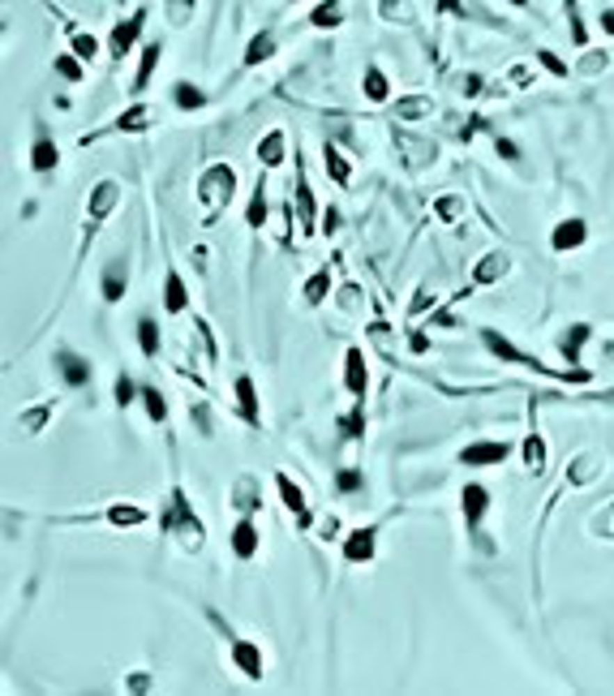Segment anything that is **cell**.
<instances>
[{"instance_id": "cell-1", "label": "cell", "mask_w": 614, "mask_h": 696, "mask_svg": "<svg viewBox=\"0 0 614 696\" xmlns=\"http://www.w3.org/2000/svg\"><path fill=\"white\" fill-rule=\"evenodd\" d=\"M237 193V168L233 164H211L198 181V203L207 207V219H215Z\"/></svg>"}, {"instance_id": "cell-2", "label": "cell", "mask_w": 614, "mask_h": 696, "mask_svg": "<svg viewBox=\"0 0 614 696\" xmlns=\"http://www.w3.org/2000/svg\"><path fill=\"white\" fill-rule=\"evenodd\" d=\"M164 529L181 537V546H185V551H202V541H207V533H202L198 516H194V507H189V499H185L181 490L172 494V512L164 516Z\"/></svg>"}, {"instance_id": "cell-3", "label": "cell", "mask_w": 614, "mask_h": 696, "mask_svg": "<svg viewBox=\"0 0 614 696\" xmlns=\"http://www.w3.org/2000/svg\"><path fill=\"white\" fill-rule=\"evenodd\" d=\"M395 146H400V155H404V164L408 168H425V164H434V142H425V138H417V134H395Z\"/></svg>"}, {"instance_id": "cell-4", "label": "cell", "mask_w": 614, "mask_h": 696, "mask_svg": "<svg viewBox=\"0 0 614 696\" xmlns=\"http://www.w3.org/2000/svg\"><path fill=\"white\" fill-rule=\"evenodd\" d=\"M116 198H120V185H116V181H99V185L90 189V203H86V211H90V232H95V223H104V219L112 215Z\"/></svg>"}, {"instance_id": "cell-5", "label": "cell", "mask_w": 614, "mask_h": 696, "mask_svg": "<svg viewBox=\"0 0 614 696\" xmlns=\"http://www.w3.org/2000/svg\"><path fill=\"white\" fill-rule=\"evenodd\" d=\"M481 340L490 344V353H494V357H503V361H520V365H533L537 374H550V370H546L542 361H537V357H528V353H520V348L511 344L507 335H498V331H481Z\"/></svg>"}, {"instance_id": "cell-6", "label": "cell", "mask_w": 614, "mask_h": 696, "mask_svg": "<svg viewBox=\"0 0 614 696\" xmlns=\"http://www.w3.org/2000/svg\"><path fill=\"white\" fill-rule=\"evenodd\" d=\"M511 447L503 438H481V443H469L464 452H459V460L464 464H503Z\"/></svg>"}, {"instance_id": "cell-7", "label": "cell", "mask_w": 614, "mask_h": 696, "mask_svg": "<svg viewBox=\"0 0 614 696\" xmlns=\"http://www.w3.org/2000/svg\"><path fill=\"white\" fill-rule=\"evenodd\" d=\"M275 486H279V499H284V507L297 516V525L305 529V525H310V507H305V494H301V486H297L288 473H275Z\"/></svg>"}, {"instance_id": "cell-8", "label": "cell", "mask_w": 614, "mask_h": 696, "mask_svg": "<svg viewBox=\"0 0 614 696\" xmlns=\"http://www.w3.org/2000/svg\"><path fill=\"white\" fill-rule=\"evenodd\" d=\"M344 383H348V391L356 395V400L365 395L370 370H365V353H361V348H348V357H344Z\"/></svg>"}, {"instance_id": "cell-9", "label": "cell", "mask_w": 614, "mask_h": 696, "mask_svg": "<svg viewBox=\"0 0 614 696\" xmlns=\"http://www.w3.org/2000/svg\"><path fill=\"white\" fill-rule=\"evenodd\" d=\"M374 537H378V525L356 529V533L344 541V559H348V563H370V559H374Z\"/></svg>"}, {"instance_id": "cell-10", "label": "cell", "mask_w": 614, "mask_h": 696, "mask_svg": "<svg viewBox=\"0 0 614 696\" xmlns=\"http://www.w3.org/2000/svg\"><path fill=\"white\" fill-rule=\"evenodd\" d=\"M142 22H146V13H134L129 22H116V26H112V56L116 61H125V52H129L134 39L142 35Z\"/></svg>"}, {"instance_id": "cell-11", "label": "cell", "mask_w": 614, "mask_h": 696, "mask_svg": "<svg viewBox=\"0 0 614 696\" xmlns=\"http://www.w3.org/2000/svg\"><path fill=\"white\" fill-rule=\"evenodd\" d=\"M459 507H464L469 529H477V525H481V516H485V507H490V494H485V486L469 482V486H464V494H459Z\"/></svg>"}, {"instance_id": "cell-12", "label": "cell", "mask_w": 614, "mask_h": 696, "mask_svg": "<svg viewBox=\"0 0 614 696\" xmlns=\"http://www.w3.org/2000/svg\"><path fill=\"white\" fill-rule=\"evenodd\" d=\"M125 288H129V262L125 258H112L104 267V301H120Z\"/></svg>"}, {"instance_id": "cell-13", "label": "cell", "mask_w": 614, "mask_h": 696, "mask_svg": "<svg viewBox=\"0 0 614 696\" xmlns=\"http://www.w3.org/2000/svg\"><path fill=\"white\" fill-rule=\"evenodd\" d=\"M584 237H588L584 219H562L558 228L550 232V245H554V250H562V254H567V250H580V245H584Z\"/></svg>"}, {"instance_id": "cell-14", "label": "cell", "mask_w": 614, "mask_h": 696, "mask_svg": "<svg viewBox=\"0 0 614 696\" xmlns=\"http://www.w3.org/2000/svg\"><path fill=\"white\" fill-rule=\"evenodd\" d=\"M507 271H511V258H507L503 250H494V254H485V258L473 267V280H477V284H498Z\"/></svg>"}, {"instance_id": "cell-15", "label": "cell", "mask_w": 614, "mask_h": 696, "mask_svg": "<svg viewBox=\"0 0 614 696\" xmlns=\"http://www.w3.org/2000/svg\"><path fill=\"white\" fill-rule=\"evenodd\" d=\"M601 473V456L597 452H580L572 464H567V486H588Z\"/></svg>"}, {"instance_id": "cell-16", "label": "cell", "mask_w": 614, "mask_h": 696, "mask_svg": "<svg viewBox=\"0 0 614 696\" xmlns=\"http://www.w3.org/2000/svg\"><path fill=\"white\" fill-rule=\"evenodd\" d=\"M233 658H237V666L245 670L249 679H262V649H258V644H249V640H237V636H233Z\"/></svg>"}, {"instance_id": "cell-17", "label": "cell", "mask_w": 614, "mask_h": 696, "mask_svg": "<svg viewBox=\"0 0 614 696\" xmlns=\"http://www.w3.org/2000/svg\"><path fill=\"white\" fill-rule=\"evenodd\" d=\"M237 404H241V421L245 426H258V391H253V379L249 374H241L237 379Z\"/></svg>"}, {"instance_id": "cell-18", "label": "cell", "mask_w": 614, "mask_h": 696, "mask_svg": "<svg viewBox=\"0 0 614 696\" xmlns=\"http://www.w3.org/2000/svg\"><path fill=\"white\" fill-rule=\"evenodd\" d=\"M56 365H61V379L69 383V387H82L86 379H90V361H82V357H73L69 348H61L56 353Z\"/></svg>"}, {"instance_id": "cell-19", "label": "cell", "mask_w": 614, "mask_h": 696, "mask_svg": "<svg viewBox=\"0 0 614 696\" xmlns=\"http://www.w3.org/2000/svg\"><path fill=\"white\" fill-rule=\"evenodd\" d=\"M61 164V151H56V142L47 138L43 129H39V138H35V146H31V168L35 172H52Z\"/></svg>"}, {"instance_id": "cell-20", "label": "cell", "mask_w": 614, "mask_h": 696, "mask_svg": "<svg viewBox=\"0 0 614 696\" xmlns=\"http://www.w3.org/2000/svg\"><path fill=\"white\" fill-rule=\"evenodd\" d=\"M593 335V327H588V322H576V327H567L558 335V353L567 357V361H580V353H584V340Z\"/></svg>"}, {"instance_id": "cell-21", "label": "cell", "mask_w": 614, "mask_h": 696, "mask_svg": "<svg viewBox=\"0 0 614 696\" xmlns=\"http://www.w3.org/2000/svg\"><path fill=\"white\" fill-rule=\"evenodd\" d=\"M233 555L237 559H253V555H258V525H253V520H241V525L233 529Z\"/></svg>"}, {"instance_id": "cell-22", "label": "cell", "mask_w": 614, "mask_h": 696, "mask_svg": "<svg viewBox=\"0 0 614 696\" xmlns=\"http://www.w3.org/2000/svg\"><path fill=\"white\" fill-rule=\"evenodd\" d=\"M284 155H288L284 129H271V134L258 142V164H262V168H279V164H284Z\"/></svg>"}, {"instance_id": "cell-23", "label": "cell", "mask_w": 614, "mask_h": 696, "mask_svg": "<svg viewBox=\"0 0 614 696\" xmlns=\"http://www.w3.org/2000/svg\"><path fill=\"white\" fill-rule=\"evenodd\" d=\"M150 125H155V112H150L146 104H138V108H129V112L116 116V129H120V134H142V129H150Z\"/></svg>"}, {"instance_id": "cell-24", "label": "cell", "mask_w": 614, "mask_h": 696, "mask_svg": "<svg viewBox=\"0 0 614 696\" xmlns=\"http://www.w3.org/2000/svg\"><path fill=\"white\" fill-rule=\"evenodd\" d=\"M233 507H241V512L262 507V490H258V482H253V477H237V486H233Z\"/></svg>"}, {"instance_id": "cell-25", "label": "cell", "mask_w": 614, "mask_h": 696, "mask_svg": "<svg viewBox=\"0 0 614 696\" xmlns=\"http://www.w3.org/2000/svg\"><path fill=\"white\" fill-rule=\"evenodd\" d=\"M297 215H301V228L314 232V193H310V185H305V177H301V164H297Z\"/></svg>"}, {"instance_id": "cell-26", "label": "cell", "mask_w": 614, "mask_h": 696, "mask_svg": "<svg viewBox=\"0 0 614 696\" xmlns=\"http://www.w3.org/2000/svg\"><path fill=\"white\" fill-rule=\"evenodd\" d=\"M159 56H164V43H150L146 52H142V65H138V73H134V90H146V82H150V73H155Z\"/></svg>"}, {"instance_id": "cell-27", "label": "cell", "mask_w": 614, "mask_h": 696, "mask_svg": "<svg viewBox=\"0 0 614 696\" xmlns=\"http://www.w3.org/2000/svg\"><path fill=\"white\" fill-rule=\"evenodd\" d=\"M245 223H249L253 232H258L262 223H267V189H262V181L253 185V193H249V211H245Z\"/></svg>"}, {"instance_id": "cell-28", "label": "cell", "mask_w": 614, "mask_h": 696, "mask_svg": "<svg viewBox=\"0 0 614 696\" xmlns=\"http://www.w3.org/2000/svg\"><path fill=\"white\" fill-rule=\"evenodd\" d=\"M189 306V296H185V284H181V276L176 271H168V292H164V310L168 314H181Z\"/></svg>"}, {"instance_id": "cell-29", "label": "cell", "mask_w": 614, "mask_h": 696, "mask_svg": "<svg viewBox=\"0 0 614 696\" xmlns=\"http://www.w3.org/2000/svg\"><path fill=\"white\" fill-rule=\"evenodd\" d=\"M52 413H56V400H47V404L26 409L17 421H22V430H26V434H35V430H43V426H47V417H52Z\"/></svg>"}, {"instance_id": "cell-30", "label": "cell", "mask_w": 614, "mask_h": 696, "mask_svg": "<svg viewBox=\"0 0 614 696\" xmlns=\"http://www.w3.org/2000/svg\"><path fill=\"white\" fill-rule=\"evenodd\" d=\"M365 99H374V104H387V95H391V86H387V73L382 69H365Z\"/></svg>"}, {"instance_id": "cell-31", "label": "cell", "mask_w": 614, "mask_h": 696, "mask_svg": "<svg viewBox=\"0 0 614 696\" xmlns=\"http://www.w3.org/2000/svg\"><path fill=\"white\" fill-rule=\"evenodd\" d=\"M108 520H112V525H120V529H134V525H142V520H146V512L134 507V503H116V507H108Z\"/></svg>"}, {"instance_id": "cell-32", "label": "cell", "mask_w": 614, "mask_h": 696, "mask_svg": "<svg viewBox=\"0 0 614 696\" xmlns=\"http://www.w3.org/2000/svg\"><path fill=\"white\" fill-rule=\"evenodd\" d=\"M326 288H331V267H318L314 276H310V284H305V301H310V306H322Z\"/></svg>"}, {"instance_id": "cell-33", "label": "cell", "mask_w": 614, "mask_h": 696, "mask_svg": "<svg viewBox=\"0 0 614 696\" xmlns=\"http://www.w3.org/2000/svg\"><path fill=\"white\" fill-rule=\"evenodd\" d=\"M172 99H176V104H181L185 112H194V108H202V104H207V95H202V90H198L194 82H176Z\"/></svg>"}, {"instance_id": "cell-34", "label": "cell", "mask_w": 614, "mask_h": 696, "mask_svg": "<svg viewBox=\"0 0 614 696\" xmlns=\"http://www.w3.org/2000/svg\"><path fill=\"white\" fill-rule=\"evenodd\" d=\"M275 56V39L271 35H258L249 47H245V65H262V61H271Z\"/></svg>"}, {"instance_id": "cell-35", "label": "cell", "mask_w": 614, "mask_h": 696, "mask_svg": "<svg viewBox=\"0 0 614 696\" xmlns=\"http://www.w3.org/2000/svg\"><path fill=\"white\" fill-rule=\"evenodd\" d=\"M430 108H434V104H430L425 95H408V99H400V108H395V112H400V120H421Z\"/></svg>"}, {"instance_id": "cell-36", "label": "cell", "mask_w": 614, "mask_h": 696, "mask_svg": "<svg viewBox=\"0 0 614 696\" xmlns=\"http://www.w3.org/2000/svg\"><path fill=\"white\" fill-rule=\"evenodd\" d=\"M322 159H326V172H331V181H340V185H348V159L336 151V146L326 142V151H322Z\"/></svg>"}, {"instance_id": "cell-37", "label": "cell", "mask_w": 614, "mask_h": 696, "mask_svg": "<svg viewBox=\"0 0 614 696\" xmlns=\"http://www.w3.org/2000/svg\"><path fill=\"white\" fill-rule=\"evenodd\" d=\"M524 464L533 468V473H537V468H546V443H542V434H528L524 438Z\"/></svg>"}, {"instance_id": "cell-38", "label": "cell", "mask_w": 614, "mask_h": 696, "mask_svg": "<svg viewBox=\"0 0 614 696\" xmlns=\"http://www.w3.org/2000/svg\"><path fill=\"white\" fill-rule=\"evenodd\" d=\"M138 340H142V353H146V357H155V353H159V327H155V318H142Z\"/></svg>"}, {"instance_id": "cell-39", "label": "cell", "mask_w": 614, "mask_h": 696, "mask_svg": "<svg viewBox=\"0 0 614 696\" xmlns=\"http://www.w3.org/2000/svg\"><path fill=\"white\" fill-rule=\"evenodd\" d=\"M142 400H146L150 421H164V417H168V400H164V395H159L155 387H146V391H142Z\"/></svg>"}, {"instance_id": "cell-40", "label": "cell", "mask_w": 614, "mask_h": 696, "mask_svg": "<svg viewBox=\"0 0 614 696\" xmlns=\"http://www.w3.org/2000/svg\"><path fill=\"white\" fill-rule=\"evenodd\" d=\"M434 211H439V219H459V211H464V198H455V193H447V198H439L434 203Z\"/></svg>"}, {"instance_id": "cell-41", "label": "cell", "mask_w": 614, "mask_h": 696, "mask_svg": "<svg viewBox=\"0 0 614 696\" xmlns=\"http://www.w3.org/2000/svg\"><path fill=\"white\" fill-rule=\"evenodd\" d=\"M340 17H344V13H340L336 5H318V9L310 13V22H314V26H340Z\"/></svg>"}, {"instance_id": "cell-42", "label": "cell", "mask_w": 614, "mask_h": 696, "mask_svg": "<svg viewBox=\"0 0 614 696\" xmlns=\"http://www.w3.org/2000/svg\"><path fill=\"white\" fill-rule=\"evenodd\" d=\"M95 52H99V43L90 35H73V56L78 61H95Z\"/></svg>"}, {"instance_id": "cell-43", "label": "cell", "mask_w": 614, "mask_h": 696, "mask_svg": "<svg viewBox=\"0 0 614 696\" xmlns=\"http://www.w3.org/2000/svg\"><path fill=\"white\" fill-rule=\"evenodd\" d=\"M340 430H344V434H365V417H361V409L344 413V417H340Z\"/></svg>"}, {"instance_id": "cell-44", "label": "cell", "mask_w": 614, "mask_h": 696, "mask_svg": "<svg viewBox=\"0 0 614 696\" xmlns=\"http://www.w3.org/2000/svg\"><path fill=\"white\" fill-rule=\"evenodd\" d=\"M593 533H601V537H614V503L597 512V520H593Z\"/></svg>"}, {"instance_id": "cell-45", "label": "cell", "mask_w": 614, "mask_h": 696, "mask_svg": "<svg viewBox=\"0 0 614 696\" xmlns=\"http://www.w3.org/2000/svg\"><path fill=\"white\" fill-rule=\"evenodd\" d=\"M336 490H344V494H356V490H361V473H356V468H344V473L336 477Z\"/></svg>"}, {"instance_id": "cell-46", "label": "cell", "mask_w": 614, "mask_h": 696, "mask_svg": "<svg viewBox=\"0 0 614 696\" xmlns=\"http://www.w3.org/2000/svg\"><path fill=\"white\" fill-rule=\"evenodd\" d=\"M56 73H61V78H69V82H78V78H82L78 56H61V61H56Z\"/></svg>"}, {"instance_id": "cell-47", "label": "cell", "mask_w": 614, "mask_h": 696, "mask_svg": "<svg viewBox=\"0 0 614 696\" xmlns=\"http://www.w3.org/2000/svg\"><path fill=\"white\" fill-rule=\"evenodd\" d=\"M134 391H138L134 379H129V374H120V379H116V404H129V400H134Z\"/></svg>"}, {"instance_id": "cell-48", "label": "cell", "mask_w": 614, "mask_h": 696, "mask_svg": "<svg viewBox=\"0 0 614 696\" xmlns=\"http://www.w3.org/2000/svg\"><path fill=\"white\" fill-rule=\"evenodd\" d=\"M189 417H194V426L202 430V434H211L215 426H211V409L207 404H198V409H189Z\"/></svg>"}, {"instance_id": "cell-49", "label": "cell", "mask_w": 614, "mask_h": 696, "mask_svg": "<svg viewBox=\"0 0 614 696\" xmlns=\"http://www.w3.org/2000/svg\"><path fill=\"white\" fill-rule=\"evenodd\" d=\"M340 306L352 314L356 306H361V288H356V284H344V292H340Z\"/></svg>"}, {"instance_id": "cell-50", "label": "cell", "mask_w": 614, "mask_h": 696, "mask_svg": "<svg viewBox=\"0 0 614 696\" xmlns=\"http://www.w3.org/2000/svg\"><path fill=\"white\" fill-rule=\"evenodd\" d=\"M597 69H606V52H593V56H584V65H580V73H597Z\"/></svg>"}, {"instance_id": "cell-51", "label": "cell", "mask_w": 614, "mask_h": 696, "mask_svg": "<svg viewBox=\"0 0 614 696\" xmlns=\"http://www.w3.org/2000/svg\"><path fill=\"white\" fill-rule=\"evenodd\" d=\"M507 73H511V82H516V86H528V82H533V73H528V65H511Z\"/></svg>"}, {"instance_id": "cell-52", "label": "cell", "mask_w": 614, "mask_h": 696, "mask_svg": "<svg viewBox=\"0 0 614 696\" xmlns=\"http://www.w3.org/2000/svg\"><path fill=\"white\" fill-rule=\"evenodd\" d=\"M542 65H546L550 73H558V78H562V73H572V69H567V65H562V61H558L554 52H542Z\"/></svg>"}, {"instance_id": "cell-53", "label": "cell", "mask_w": 614, "mask_h": 696, "mask_svg": "<svg viewBox=\"0 0 614 696\" xmlns=\"http://www.w3.org/2000/svg\"><path fill=\"white\" fill-rule=\"evenodd\" d=\"M459 90H464L469 99H473V95H481V78H477V73H469V78L459 82Z\"/></svg>"}, {"instance_id": "cell-54", "label": "cell", "mask_w": 614, "mask_h": 696, "mask_svg": "<svg viewBox=\"0 0 614 696\" xmlns=\"http://www.w3.org/2000/svg\"><path fill=\"white\" fill-rule=\"evenodd\" d=\"M498 155H503V159H516V155H520V146L511 142V138H498Z\"/></svg>"}, {"instance_id": "cell-55", "label": "cell", "mask_w": 614, "mask_h": 696, "mask_svg": "<svg viewBox=\"0 0 614 696\" xmlns=\"http://www.w3.org/2000/svg\"><path fill=\"white\" fill-rule=\"evenodd\" d=\"M336 228H340V215H336V211H326V215H322V232L331 237V232H336Z\"/></svg>"}, {"instance_id": "cell-56", "label": "cell", "mask_w": 614, "mask_h": 696, "mask_svg": "<svg viewBox=\"0 0 614 696\" xmlns=\"http://www.w3.org/2000/svg\"><path fill=\"white\" fill-rule=\"evenodd\" d=\"M430 306V284H421V292H417V301H413V314H421Z\"/></svg>"}, {"instance_id": "cell-57", "label": "cell", "mask_w": 614, "mask_h": 696, "mask_svg": "<svg viewBox=\"0 0 614 696\" xmlns=\"http://www.w3.org/2000/svg\"><path fill=\"white\" fill-rule=\"evenodd\" d=\"M408 344H413V353H425V348H430V340H425L421 331H413V335H408Z\"/></svg>"}, {"instance_id": "cell-58", "label": "cell", "mask_w": 614, "mask_h": 696, "mask_svg": "<svg viewBox=\"0 0 614 696\" xmlns=\"http://www.w3.org/2000/svg\"><path fill=\"white\" fill-rule=\"evenodd\" d=\"M336 533H340V520H336V516H326V525H322V537L331 541V537H336Z\"/></svg>"}, {"instance_id": "cell-59", "label": "cell", "mask_w": 614, "mask_h": 696, "mask_svg": "<svg viewBox=\"0 0 614 696\" xmlns=\"http://www.w3.org/2000/svg\"><path fill=\"white\" fill-rule=\"evenodd\" d=\"M601 31L614 35V9H601Z\"/></svg>"}, {"instance_id": "cell-60", "label": "cell", "mask_w": 614, "mask_h": 696, "mask_svg": "<svg viewBox=\"0 0 614 696\" xmlns=\"http://www.w3.org/2000/svg\"><path fill=\"white\" fill-rule=\"evenodd\" d=\"M434 322H443V327H455V314H447V310H439V314H434Z\"/></svg>"}]
</instances>
